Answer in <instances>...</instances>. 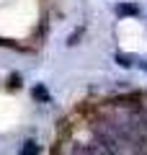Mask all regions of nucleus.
I'll return each instance as SVG.
<instances>
[{
  "label": "nucleus",
  "instance_id": "nucleus-1",
  "mask_svg": "<svg viewBox=\"0 0 147 155\" xmlns=\"http://www.w3.org/2000/svg\"><path fill=\"white\" fill-rule=\"evenodd\" d=\"M88 150H90V155H114L101 140H96V137H93V142H88Z\"/></svg>",
  "mask_w": 147,
  "mask_h": 155
},
{
  "label": "nucleus",
  "instance_id": "nucleus-3",
  "mask_svg": "<svg viewBox=\"0 0 147 155\" xmlns=\"http://www.w3.org/2000/svg\"><path fill=\"white\" fill-rule=\"evenodd\" d=\"M39 153H41V147H39V142H34V140L23 142V147H21V155H39Z\"/></svg>",
  "mask_w": 147,
  "mask_h": 155
},
{
  "label": "nucleus",
  "instance_id": "nucleus-4",
  "mask_svg": "<svg viewBox=\"0 0 147 155\" xmlns=\"http://www.w3.org/2000/svg\"><path fill=\"white\" fill-rule=\"evenodd\" d=\"M116 62H119V65H124V67H129V65H132L126 54H116Z\"/></svg>",
  "mask_w": 147,
  "mask_h": 155
},
{
  "label": "nucleus",
  "instance_id": "nucleus-2",
  "mask_svg": "<svg viewBox=\"0 0 147 155\" xmlns=\"http://www.w3.org/2000/svg\"><path fill=\"white\" fill-rule=\"evenodd\" d=\"M116 13H119V16H137V13H139V8H137L134 3H121V5L116 8Z\"/></svg>",
  "mask_w": 147,
  "mask_h": 155
}]
</instances>
